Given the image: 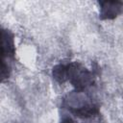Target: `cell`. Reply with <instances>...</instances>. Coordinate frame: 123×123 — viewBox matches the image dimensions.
<instances>
[{"mask_svg":"<svg viewBox=\"0 0 123 123\" xmlns=\"http://www.w3.org/2000/svg\"><path fill=\"white\" fill-rule=\"evenodd\" d=\"M67 81L77 91H85L95 83V72L89 71L79 62H67Z\"/></svg>","mask_w":123,"mask_h":123,"instance_id":"cell-2","label":"cell"},{"mask_svg":"<svg viewBox=\"0 0 123 123\" xmlns=\"http://www.w3.org/2000/svg\"><path fill=\"white\" fill-rule=\"evenodd\" d=\"M52 76L59 84L67 82V63L56 64L52 69Z\"/></svg>","mask_w":123,"mask_h":123,"instance_id":"cell-5","label":"cell"},{"mask_svg":"<svg viewBox=\"0 0 123 123\" xmlns=\"http://www.w3.org/2000/svg\"><path fill=\"white\" fill-rule=\"evenodd\" d=\"M60 123H75V121L68 115H63L60 121Z\"/></svg>","mask_w":123,"mask_h":123,"instance_id":"cell-6","label":"cell"},{"mask_svg":"<svg viewBox=\"0 0 123 123\" xmlns=\"http://www.w3.org/2000/svg\"><path fill=\"white\" fill-rule=\"evenodd\" d=\"M62 106L71 114L80 118H89L100 112L99 105L85 91L74 90L67 93L62 100Z\"/></svg>","mask_w":123,"mask_h":123,"instance_id":"cell-1","label":"cell"},{"mask_svg":"<svg viewBox=\"0 0 123 123\" xmlns=\"http://www.w3.org/2000/svg\"><path fill=\"white\" fill-rule=\"evenodd\" d=\"M100 6L99 18L101 20H112L123 13V1L105 0L98 2Z\"/></svg>","mask_w":123,"mask_h":123,"instance_id":"cell-4","label":"cell"},{"mask_svg":"<svg viewBox=\"0 0 123 123\" xmlns=\"http://www.w3.org/2000/svg\"><path fill=\"white\" fill-rule=\"evenodd\" d=\"M1 80H7L12 72L11 62L15 59L14 36L8 29H1Z\"/></svg>","mask_w":123,"mask_h":123,"instance_id":"cell-3","label":"cell"}]
</instances>
